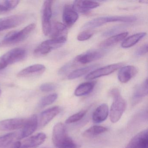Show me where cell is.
Returning a JSON list of instances; mask_svg holds the SVG:
<instances>
[{
	"mask_svg": "<svg viewBox=\"0 0 148 148\" xmlns=\"http://www.w3.org/2000/svg\"><path fill=\"white\" fill-rule=\"evenodd\" d=\"M110 94L113 99L110 110V119L112 123H116L123 114L126 108V103L118 89L112 90Z\"/></svg>",
	"mask_w": 148,
	"mask_h": 148,
	"instance_id": "1",
	"label": "cell"
},
{
	"mask_svg": "<svg viewBox=\"0 0 148 148\" xmlns=\"http://www.w3.org/2000/svg\"><path fill=\"white\" fill-rule=\"evenodd\" d=\"M36 28L34 24H30L20 31H12L5 36L1 43V45L8 46L15 45L22 42Z\"/></svg>",
	"mask_w": 148,
	"mask_h": 148,
	"instance_id": "2",
	"label": "cell"
},
{
	"mask_svg": "<svg viewBox=\"0 0 148 148\" xmlns=\"http://www.w3.org/2000/svg\"><path fill=\"white\" fill-rule=\"evenodd\" d=\"M136 20V18L134 16H110L99 17L90 21L84 25L82 28L90 29L101 26L109 22H132Z\"/></svg>",
	"mask_w": 148,
	"mask_h": 148,
	"instance_id": "3",
	"label": "cell"
},
{
	"mask_svg": "<svg viewBox=\"0 0 148 148\" xmlns=\"http://www.w3.org/2000/svg\"><path fill=\"white\" fill-rule=\"evenodd\" d=\"M67 37H63L57 38H51L42 42L34 50V56H44L53 49H57L62 46L66 41Z\"/></svg>",
	"mask_w": 148,
	"mask_h": 148,
	"instance_id": "4",
	"label": "cell"
},
{
	"mask_svg": "<svg viewBox=\"0 0 148 148\" xmlns=\"http://www.w3.org/2000/svg\"><path fill=\"white\" fill-rule=\"evenodd\" d=\"M52 141L54 145L58 148L65 146L73 142L68 136L64 125L61 123H58L53 127Z\"/></svg>",
	"mask_w": 148,
	"mask_h": 148,
	"instance_id": "5",
	"label": "cell"
},
{
	"mask_svg": "<svg viewBox=\"0 0 148 148\" xmlns=\"http://www.w3.org/2000/svg\"><path fill=\"white\" fill-rule=\"evenodd\" d=\"M52 1H46L43 4L42 9V25L43 33L47 36L51 33L52 25L51 18L52 15Z\"/></svg>",
	"mask_w": 148,
	"mask_h": 148,
	"instance_id": "6",
	"label": "cell"
},
{
	"mask_svg": "<svg viewBox=\"0 0 148 148\" xmlns=\"http://www.w3.org/2000/svg\"><path fill=\"white\" fill-rule=\"evenodd\" d=\"M123 63L112 64L91 72L86 77V80H92L97 78L107 76L114 72L123 66Z\"/></svg>",
	"mask_w": 148,
	"mask_h": 148,
	"instance_id": "7",
	"label": "cell"
},
{
	"mask_svg": "<svg viewBox=\"0 0 148 148\" xmlns=\"http://www.w3.org/2000/svg\"><path fill=\"white\" fill-rule=\"evenodd\" d=\"M27 53L23 48H15L8 51L2 57L8 66L22 61L25 58Z\"/></svg>",
	"mask_w": 148,
	"mask_h": 148,
	"instance_id": "8",
	"label": "cell"
},
{
	"mask_svg": "<svg viewBox=\"0 0 148 148\" xmlns=\"http://www.w3.org/2000/svg\"><path fill=\"white\" fill-rule=\"evenodd\" d=\"M38 125V118L36 115H33L27 119L22 130L18 132V139H23L32 135L37 130Z\"/></svg>",
	"mask_w": 148,
	"mask_h": 148,
	"instance_id": "9",
	"label": "cell"
},
{
	"mask_svg": "<svg viewBox=\"0 0 148 148\" xmlns=\"http://www.w3.org/2000/svg\"><path fill=\"white\" fill-rule=\"evenodd\" d=\"M23 15L17 14L0 18V32L20 25L25 20Z\"/></svg>",
	"mask_w": 148,
	"mask_h": 148,
	"instance_id": "10",
	"label": "cell"
},
{
	"mask_svg": "<svg viewBox=\"0 0 148 148\" xmlns=\"http://www.w3.org/2000/svg\"><path fill=\"white\" fill-rule=\"evenodd\" d=\"M105 52L103 50H90L77 56L75 58V62L81 64H87L101 58L105 55Z\"/></svg>",
	"mask_w": 148,
	"mask_h": 148,
	"instance_id": "11",
	"label": "cell"
},
{
	"mask_svg": "<svg viewBox=\"0 0 148 148\" xmlns=\"http://www.w3.org/2000/svg\"><path fill=\"white\" fill-rule=\"evenodd\" d=\"M148 130L140 132L131 139L125 148H148Z\"/></svg>",
	"mask_w": 148,
	"mask_h": 148,
	"instance_id": "12",
	"label": "cell"
},
{
	"mask_svg": "<svg viewBox=\"0 0 148 148\" xmlns=\"http://www.w3.org/2000/svg\"><path fill=\"white\" fill-rule=\"evenodd\" d=\"M61 108L56 106L49 108L41 112L38 119V124L40 127H43L49 123L61 111Z\"/></svg>",
	"mask_w": 148,
	"mask_h": 148,
	"instance_id": "13",
	"label": "cell"
},
{
	"mask_svg": "<svg viewBox=\"0 0 148 148\" xmlns=\"http://www.w3.org/2000/svg\"><path fill=\"white\" fill-rule=\"evenodd\" d=\"M27 119H12L0 121V130L10 131L22 129Z\"/></svg>",
	"mask_w": 148,
	"mask_h": 148,
	"instance_id": "14",
	"label": "cell"
},
{
	"mask_svg": "<svg viewBox=\"0 0 148 148\" xmlns=\"http://www.w3.org/2000/svg\"><path fill=\"white\" fill-rule=\"evenodd\" d=\"M77 12L73 9L72 6L66 5L64 7L63 13V21L66 27L72 26L78 19Z\"/></svg>",
	"mask_w": 148,
	"mask_h": 148,
	"instance_id": "15",
	"label": "cell"
},
{
	"mask_svg": "<svg viewBox=\"0 0 148 148\" xmlns=\"http://www.w3.org/2000/svg\"><path fill=\"white\" fill-rule=\"evenodd\" d=\"M46 138L44 133H39L25 139L21 143L19 148H36L43 143Z\"/></svg>",
	"mask_w": 148,
	"mask_h": 148,
	"instance_id": "16",
	"label": "cell"
},
{
	"mask_svg": "<svg viewBox=\"0 0 148 148\" xmlns=\"http://www.w3.org/2000/svg\"><path fill=\"white\" fill-rule=\"evenodd\" d=\"M99 4L96 1H75L73 5V9L76 12L81 13L87 14L91 9L99 6Z\"/></svg>",
	"mask_w": 148,
	"mask_h": 148,
	"instance_id": "17",
	"label": "cell"
},
{
	"mask_svg": "<svg viewBox=\"0 0 148 148\" xmlns=\"http://www.w3.org/2000/svg\"><path fill=\"white\" fill-rule=\"evenodd\" d=\"M45 70L46 67L45 66L40 64H36L21 70L18 73V77H24L38 76L42 74Z\"/></svg>",
	"mask_w": 148,
	"mask_h": 148,
	"instance_id": "18",
	"label": "cell"
},
{
	"mask_svg": "<svg viewBox=\"0 0 148 148\" xmlns=\"http://www.w3.org/2000/svg\"><path fill=\"white\" fill-rule=\"evenodd\" d=\"M137 68L133 66L122 67L118 74L119 80L122 83H126L137 73Z\"/></svg>",
	"mask_w": 148,
	"mask_h": 148,
	"instance_id": "19",
	"label": "cell"
},
{
	"mask_svg": "<svg viewBox=\"0 0 148 148\" xmlns=\"http://www.w3.org/2000/svg\"><path fill=\"white\" fill-rule=\"evenodd\" d=\"M109 107L106 104L100 105L92 114V121L95 123H99L104 121L109 115Z\"/></svg>",
	"mask_w": 148,
	"mask_h": 148,
	"instance_id": "20",
	"label": "cell"
},
{
	"mask_svg": "<svg viewBox=\"0 0 148 148\" xmlns=\"http://www.w3.org/2000/svg\"><path fill=\"white\" fill-rule=\"evenodd\" d=\"M148 80L147 79L142 84L135 86L132 95L133 103H138L144 97L148 95Z\"/></svg>",
	"mask_w": 148,
	"mask_h": 148,
	"instance_id": "21",
	"label": "cell"
},
{
	"mask_svg": "<svg viewBox=\"0 0 148 148\" xmlns=\"http://www.w3.org/2000/svg\"><path fill=\"white\" fill-rule=\"evenodd\" d=\"M128 32H123L112 36L100 43L99 46L101 48H106L116 45L123 40L128 35Z\"/></svg>",
	"mask_w": 148,
	"mask_h": 148,
	"instance_id": "22",
	"label": "cell"
},
{
	"mask_svg": "<svg viewBox=\"0 0 148 148\" xmlns=\"http://www.w3.org/2000/svg\"><path fill=\"white\" fill-rule=\"evenodd\" d=\"M52 38H57L63 37H66L67 28L64 24L56 21L53 24V29H51Z\"/></svg>",
	"mask_w": 148,
	"mask_h": 148,
	"instance_id": "23",
	"label": "cell"
},
{
	"mask_svg": "<svg viewBox=\"0 0 148 148\" xmlns=\"http://www.w3.org/2000/svg\"><path fill=\"white\" fill-rule=\"evenodd\" d=\"M96 82H86L80 84L75 90L74 94L77 97H81L87 95L93 90Z\"/></svg>",
	"mask_w": 148,
	"mask_h": 148,
	"instance_id": "24",
	"label": "cell"
},
{
	"mask_svg": "<svg viewBox=\"0 0 148 148\" xmlns=\"http://www.w3.org/2000/svg\"><path fill=\"white\" fill-rule=\"evenodd\" d=\"M146 35V33L142 32L136 34L128 37L126 39L124 40L122 43L121 46L124 48H130L135 45L138 41Z\"/></svg>",
	"mask_w": 148,
	"mask_h": 148,
	"instance_id": "25",
	"label": "cell"
},
{
	"mask_svg": "<svg viewBox=\"0 0 148 148\" xmlns=\"http://www.w3.org/2000/svg\"><path fill=\"white\" fill-rule=\"evenodd\" d=\"M98 66L97 64H94L90 66H86L84 67L81 69H77L75 70L73 72L70 73L68 77V78L69 79H75L81 77V76H84L85 74H86L90 72L91 71L95 69Z\"/></svg>",
	"mask_w": 148,
	"mask_h": 148,
	"instance_id": "26",
	"label": "cell"
},
{
	"mask_svg": "<svg viewBox=\"0 0 148 148\" xmlns=\"http://www.w3.org/2000/svg\"><path fill=\"white\" fill-rule=\"evenodd\" d=\"M108 131V129L103 126L94 125L85 131L83 136L86 137H91L104 133Z\"/></svg>",
	"mask_w": 148,
	"mask_h": 148,
	"instance_id": "27",
	"label": "cell"
},
{
	"mask_svg": "<svg viewBox=\"0 0 148 148\" xmlns=\"http://www.w3.org/2000/svg\"><path fill=\"white\" fill-rule=\"evenodd\" d=\"M18 132L8 133L0 136V148L7 147L13 143L14 140L18 138Z\"/></svg>",
	"mask_w": 148,
	"mask_h": 148,
	"instance_id": "28",
	"label": "cell"
},
{
	"mask_svg": "<svg viewBox=\"0 0 148 148\" xmlns=\"http://www.w3.org/2000/svg\"><path fill=\"white\" fill-rule=\"evenodd\" d=\"M58 97V94L53 93L42 98L39 103V107L44 108L47 106L50 105L56 101Z\"/></svg>",
	"mask_w": 148,
	"mask_h": 148,
	"instance_id": "29",
	"label": "cell"
},
{
	"mask_svg": "<svg viewBox=\"0 0 148 148\" xmlns=\"http://www.w3.org/2000/svg\"><path fill=\"white\" fill-rule=\"evenodd\" d=\"M86 111L83 110L72 115L66 120V123H73L79 121L86 114Z\"/></svg>",
	"mask_w": 148,
	"mask_h": 148,
	"instance_id": "30",
	"label": "cell"
},
{
	"mask_svg": "<svg viewBox=\"0 0 148 148\" xmlns=\"http://www.w3.org/2000/svg\"><path fill=\"white\" fill-rule=\"evenodd\" d=\"M94 32L91 30H86L80 33L78 35L77 38L79 41H84L89 39L93 35Z\"/></svg>",
	"mask_w": 148,
	"mask_h": 148,
	"instance_id": "31",
	"label": "cell"
},
{
	"mask_svg": "<svg viewBox=\"0 0 148 148\" xmlns=\"http://www.w3.org/2000/svg\"><path fill=\"white\" fill-rule=\"evenodd\" d=\"M57 86L53 83H45L41 85L40 86V90L44 92H49L56 90Z\"/></svg>",
	"mask_w": 148,
	"mask_h": 148,
	"instance_id": "32",
	"label": "cell"
},
{
	"mask_svg": "<svg viewBox=\"0 0 148 148\" xmlns=\"http://www.w3.org/2000/svg\"><path fill=\"white\" fill-rule=\"evenodd\" d=\"M124 26L123 25H119L114 27L113 28H111V29H109V30H107V31L105 32L103 34V36H105V37H107V36L113 35L116 33L118 32L119 31H121V29L124 28Z\"/></svg>",
	"mask_w": 148,
	"mask_h": 148,
	"instance_id": "33",
	"label": "cell"
},
{
	"mask_svg": "<svg viewBox=\"0 0 148 148\" xmlns=\"http://www.w3.org/2000/svg\"><path fill=\"white\" fill-rule=\"evenodd\" d=\"M4 2L7 8L10 11L17 6L19 3L20 1L16 0H8L4 1Z\"/></svg>",
	"mask_w": 148,
	"mask_h": 148,
	"instance_id": "34",
	"label": "cell"
},
{
	"mask_svg": "<svg viewBox=\"0 0 148 148\" xmlns=\"http://www.w3.org/2000/svg\"><path fill=\"white\" fill-rule=\"evenodd\" d=\"M74 63H75V62H69V63L66 64L65 65H64V66H62V67H61V68L58 71V74H59L60 75H61V76L64 75V74L66 73V72H67L73 66Z\"/></svg>",
	"mask_w": 148,
	"mask_h": 148,
	"instance_id": "35",
	"label": "cell"
},
{
	"mask_svg": "<svg viewBox=\"0 0 148 148\" xmlns=\"http://www.w3.org/2000/svg\"><path fill=\"white\" fill-rule=\"evenodd\" d=\"M148 52V45L147 44L140 47L136 51V55L138 56H143Z\"/></svg>",
	"mask_w": 148,
	"mask_h": 148,
	"instance_id": "36",
	"label": "cell"
},
{
	"mask_svg": "<svg viewBox=\"0 0 148 148\" xmlns=\"http://www.w3.org/2000/svg\"><path fill=\"white\" fill-rule=\"evenodd\" d=\"M9 10L7 8L3 1L2 3H0V14H4L9 12Z\"/></svg>",
	"mask_w": 148,
	"mask_h": 148,
	"instance_id": "37",
	"label": "cell"
},
{
	"mask_svg": "<svg viewBox=\"0 0 148 148\" xmlns=\"http://www.w3.org/2000/svg\"><path fill=\"white\" fill-rule=\"evenodd\" d=\"M21 143L19 141L15 142V143H13L6 147V148H19Z\"/></svg>",
	"mask_w": 148,
	"mask_h": 148,
	"instance_id": "38",
	"label": "cell"
},
{
	"mask_svg": "<svg viewBox=\"0 0 148 148\" xmlns=\"http://www.w3.org/2000/svg\"><path fill=\"white\" fill-rule=\"evenodd\" d=\"M7 66V64H6L2 57H0V71L5 69Z\"/></svg>",
	"mask_w": 148,
	"mask_h": 148,
	"instance_id": "39",
	"label": "cell"
},
{
	"mask_svg": "<svg viewBox=\"0 0 148 148\" xmlns=\"http://www.w3.org/2000/svg\"><path fill=\"white\" fill-rule=\"evenodd\" d=\"M58 148H78V147L77 145H76L73 142L67 145Z\"/></svg>",
	"mask_w": 148,
	"mask_h": 148,
	"instance_id": "40",
	"label": "cell"
},
{
	"mask_svg": "<svg viewBox=\"0 0 148 148\" xmlns=\"http://www.w3.org/2000/svg\"><path fill=\"white\" fill-rule=\"evenodd\" d=\"M1 90H0V95H1Z\"/></svg>",
	"mask_w": 148,
	"mask_h": 148,
	"instance_id": "41",
	"label": "cell"
}]
</instances>
